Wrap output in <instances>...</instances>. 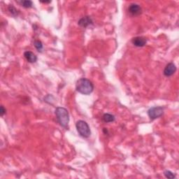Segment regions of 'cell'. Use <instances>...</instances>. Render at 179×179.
I'll use <instances>...</instances> for the list:
<instances>
[{
  "label": "cell",
  "instance_id": "9c48e42d",
  "mask_svg": "<svg viewBox=\"0 0 179 179\" xmlns=\"http://www.w3.org/2000/svg\"><path fill=\"white\" fill-rule=\"evenodd\" d=\"M24 56L27 61L30 62V63H35L37 61V57L31 51H25L24 53Z\"/></svg>",
  "mask_w": 179,
  "mask_h": 179
},
{
  "label": "cell",
  "instance_id": "9a60e30c",
  "mask_svg": "<svg viewBox=\"0 0 179 179\" xmlns=\"http://www.w3.org/2000/svg\"><path fill=\"white\" fill-rule=\"evenodd\" d=\"M0 112H1V115L2 116L4 115V113H6V109H4V106H1V111H0Z\"/></svg>",
  "mask_w": 179,
  "mask_h": 179
},
{
  "label": "cell",
  "instance_id": "277c9868",
  "mask_svg": "<svg viewBox=\"0 0 179 179\" xmlns=\"http://www.w3.org/2000/svg\"><path fill=\"white\" fill-rule=\"evenodd\" d=\"M164 108L161 106L152 107L148 111V115L151 120H155L156 118L161 117L163 115Z\"/></svg>",
  "mask_w": 179,
  "mask_h": 179
},
{
  "label": "cell",
  "instance_id": "3957f363",
  "mask_svg": "<svg viewBox=\"0 0 179 179\" xmlns=\"http://www.w3.org/2000/svg\"><path fill=\"white\" fill-rule=\"evenodd\" d=\"M76 129L82 137L88 138L91 134V132L88 125L84 120H78L76 124Z\"/></svg>",
  "mask_w": 179,
  "mask_h": 179
},
{
  "label": "cell",
  "instance_id": "5b68a950",
  "mask_svg": "<svg viewBox=\"0 0 179 179\" xmlns=\"http://www.w3.org/2000/svg\"><path fill=\"white\" fill-rule=\"evenodd\" d=\"M177 71V67L176 65L173 63V62H170L167 65L166 67L164 68V75L167 76V77H169L172 76Z\"/></svg>",
  "mask_w": 179,
  "mask_h": 179
},
{
  "label": "cell",
  "instance_id": "5bb4252c",
  "mask_svg": "<svg viewBox=\"0 0 179 179\" xmlns=\"http://www.w3.org/2000/svg\"><path fill=\"white\" fill-rule=\"evenodd\" d=\"M164 174L166 177V178H176L175 174H173L172 172L168 171V170H167V171L164 172Z\"/></svg>",
  "mask_w": 179,
  "mask_h": 179
},
{
  "label": "cell",
  "instance_id": "8fae6325",
  "mask_svg": "<svg viewBox=\"0 0 179 179\" xmlns=\"http://www.w3.org/2000/svg\"><path fill=\"white\" fill-rule=\"evenodd\" d=\"M18 4H21L22 7H25V8H31L32 7V1H30V0H23V1H19L18 2Z\"/></svg>",
  "mask_w": 179,
  "mask_h": 179
},
{
  "label": "cell",
  "instance_id": "8992f818",
  "mask_svg": "<svg viewBox=\"0 0 179 179\" xmlns=\"http://www.w3.org/2000/svg\"><path fill=\"white\" fill-rule=\"evenodd\" d=\"M129 13L133 16H136L141 14L142 9L140 6L136 4H132L128 8Z\"/></svg>",
  "mask_w": 179,
  "mask_h": 179
},
{
  "label": "cell",
  "instance_id": "30bf717a",
  "mask_svg": "<svg viewBox=\"0 0 179 179\" xmlns=\"http://www.w3.org/2000/svg\"><path fill=\"white\" fill-rule=\"evenodd\" d=\"M102 120L105 123H112V122L115 121V116L110 114V113H105L102 116Z\"/></svg>",
  "mask_w": 179,
  "mask_h": 179
},
{
  "label": "cell",
  "instance_id": "52a82bcc",
  "mask_svg": "<svg viewBox=\"0 0 179 179\" xmlns=\"http://www.w3.org/2000/svg\"><path fill=\"white\" fill-rule=\"evenodd\" d=\"M132 43L136 47H143L147 43V39L143 36H136L132 39Z\"/></svg>",
  "mask_w": 179,
  "mask_h": 179
},
{
  "label": "cell",
  "instance_id": "ba28073f",
  "mask_svg": "<svg viewBox=\"0 0 179 179\" xmlns=\"http://www.w3.org/2000/svg\"><path fill=\"white\" fill-rule=\"evenodd\" d=\"M78 24L82 27H87L93 24L92 19L90 16H85L79 20Z\"/></svg>",
  "mask_w": 179,
  "mask_h": 179
},
{
  "label": "cell",
  "instance_id": "2e32d148",
  "mask_svg": "<svg viewBox=\"0 0 179 179\" xmlns=\"http://www.w3.org/2000/svg\"><path fill=\"white\" fill-rule=\"evenodd\" d=\"M40 2L44 3V4H49V3H51V1H41Z\"/></svg>",
  "mask_w": 179,
  "mask_h": 179
},
{
  "label": "cell",
  "instance_id": "6da1fadb",
  "mask_svg": "<svg viewBox=\"0 0 179 179\" xmlns=\"http://www.w3.org/2000/svg\"><path fill=\"white\" fill-rule=\"evenodd\" d=\"M76 89L78 92L83 95H90L92 92L94 86L92 82L87 78H80L76 84Z\"/></svg>",
  "mask_w": 179,
  "mask_h": 179
},
{
  "label": "cell",
  "instance_id": "7a4b0ae2",
  "mask_svg": "<svg viewBox=\"0 0 179 179\" xmlns=\"http://www.w3.org/2000/svg\"><path fill=\"white\" fill-rule=\"evenodd\" d=\"M55 115L59 125L64 128L67 129L69 122V115L68 111L64 107H58L55 109Z\"/></svg>",
  "mask_w": 179,
  "mask_h": 179
},
{
  "label": "cell",
  "instance_id": "7c38bea8",
  "mask_svg": "<svg viewBox=\"0 0 179 179\" xmlns=\"http://www.w3.org/2000/svg\"><path fill=\"white\" fill-rule=\"evenodd\" d=\"M34 45H35V48H36L39 52H41L42 50H43V44L41 43V41H35L34 42Z\"/></svg>",
  "mask_w": 179,
  "mask_h": 179
},
{
  "label": "cell",
  "instance_id": "4fadbf2b",
  "mask_svg": "<svg viewBox=\"0 0 179 179\" xmlns=\"http://www.w3.org/2000/svg\"><path fill=\"white\" fill-rule=\"evenodd\" d=\"M8 11H9V12L11 13V15L13 16H18V11H17L16 8L13 7V5H10L9 7H8Z\"/></svg>",
  "mask_w": 179,
  "mask_h": 179
}]
</instances>
